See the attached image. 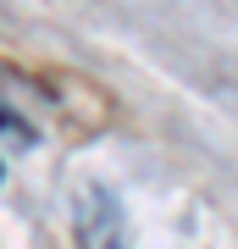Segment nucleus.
I'll return each mask as SVG.
<instances>
[{"mask_svg": "<svg viewBox=\"0 0 238 249\" xmlns=\"http://www.w3.org/2000/svg\"><path fill=\"white\" fill-rule=\"evenodd\" d=\"M78 249H133L128 211L116 205L111 188H100V183L78 188Z\"/></svg>", "mask_w": 238, "mask_h": 249, "instance_id": "obj_1", "label": "nucleus"}]
</instances>
